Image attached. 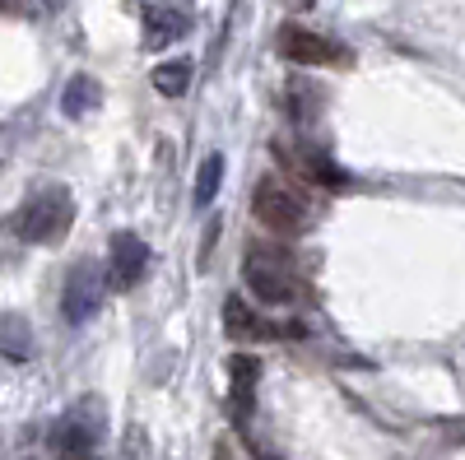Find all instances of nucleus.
<instances>
[{
  "instance_id": "f257e3e1",
  "label": "nucleus",
  "mask_w": 465,
  "mask_h": 460,
  "mask_svg": "<svg viewBox=\"0 0 465 460\" xmlns=\"http://www.w3.org/2000/svg\"><path fill=\"white\" fill-rule=\"evenodd\" d=\"M242 284L252 289L256 302L265 307H289L302 298V275L289 247H270V242H252L242 256Z\"/></svg>"
},
{
  "instance_id": "f03ea898",
  "label": "nucleus",
  "mask_w": 465,
  "mask_h": 460,
  "mask_svg": "<svg viewBox=\"0 0 465 460\" xmlns=\"http://www.w3.org/2000/svg\"><path fill=\"white\" fill-rule=\"evenodd\" d=\"M252 214L261 228H270L275 238H302L312 228V205H307L284 177H261L252 191Z\"/></svg>"
},
{
  "instance_id": "7ed1b4c3",
  "label": "nucleus",
  "mask_w": 465,
  "mask_h": 460,
  "mask_svg": "<svg viewBox=\"0 0 465 460\" xmlns=\"http://www.w3.org/2000/svg\"><path fill=\"white\" fill-rule=\"evenodd\" d=\"M70 223H74V201H70V191H43V196H33L19 219H15V233L24 242H37V247H52L70 233Z\"/></svg>"
},
{
  "instance_id": "20e7f679",
  "label": "nucleus",
  "mask_w": 465,
  "mask_h": 460,
  "mask_svg": "<svg viewBox=\"0 0 465 460\" xmlns=\"http://www.w3.org/2000/svg\"><path fill=\"white\" fill-rule=\"evenodd\" d=\"M275 52H280L289 65H331V70L354 65V56H349L335 37H326V33H317V28H302V24H284V28H280Z\"/></svg>"
},
{
  "instance_id": "39448f33",
  "label": "nucleus",
  "mask_w": 465,
  "mask_h": 460,
  "mask_svg": "<svg viewBox=\"0 0 465 460\" xmlns=\"http://www.w3.org/2000/svg\"><path fill=\"white\" fill-rule=\"evenodd\" d=\"M270 153H275V163L284 168V177H302L312 186H326V191H340L349 177L326 159V153L317 144H298V140H275L270 144Z\"/></svg>"
},
{
  "instance_id": "423d86ee",
  "label": "nucleus",
  "mask_w": 465,
  "mask_h": 460,
  "mask_svg": "<svg viewBox=\"0 0 465 460\" xmlns=\"http://www.w3.org/2000/svg\"><path fill=\"white\" fill-rule=\"evenodd\" d=\"M149 275V247L135 233H116L112 238V260H107V284L116 293H131Z\"/></svg>"
},
{
  "instance_id": "0eeeda50",
  "label": "nucleus",
  "mask_w": 465,
  "mask_h": 460,
  "mask_svg": "<svg viewBox=\"0 0 465 460\" xmlns=\"http://www.w3.org/2000/svg\"><path fill=\"white\" fill-rule=\"evenodd\" d=\"M98 289H103V279H98L94 265H74V270L65 275L61 312H65V321H70V326H84V321L98 312Z\"/></svg>"
},
{
  "instance_id": "6e6552de",
  "label": "nucleus",
  "mask_w": 465,
  "mask_h": 460,
  "mask_svg": "<svg viewBox=\"0 0 465 460\" xmlns=\"http://www.w3.org/2000/svg\"><path fill=\"white\" fill-rule=\"evenodd\" d=\"M98 451V433L84 418V409H70L61 424L52 428V455L56 460H94Z\"/></svg>"
},
{
  "instance_id": "1a4fd4ad",
  "label": "nucleus",
  "mask_w": 465,
  "mask_h": 460,
  "mask_svg": "<svg viewBox=\"0 0 465 460\" xmlns=\"http://www.w3.org/2000/svg\"><path fill=\"white\" fill-rule=\"evenodd\" d=\"M191 33V19L186 10H173V5H153L144 15V47L149 52H163L168 43H182V37Z\"/></svg>"
},
{
  "instance_id": "9d476101",
  "label": "nucleus",
  "mask_w": 465,
  "mask_h": 460,
  "mask_svg": "<svg viewBox=\"0 0 465 460\" xmlns=\"http://www.w3.org/2000/svg\"><path fill=\"white\" fill-rule=\"evenodd\" d=\"M223 330H228V339H238V344H247V339H280V330H270V321H261L238 293L223 302Z\"/></svg>"
},
{
  "instance_id": "9b49d317",
  "label": "nucleus",
  "mask_w": 465,
  "mask_h": 460,
  "mask_svg": "<svg viewBox=\"0 0 465 460\" xmlns=\"http://www.w3.org/2000/svg\"><path fill=\"white\" fill-rule=\"evenodd\" d=\"M228 377H232V409H238L242 418L252 414L256 405V381H261V363L252 354H238V358H228Z\"/></svg>"
},
{
  "instance_id": "f8f14e48",
  "label": "nucleus",
  "mask_w": 465,
  "mask_h": 460,
  "mask_svg": "<svg viewBox=\"0 0 465 460\" xmlns=\"http://www.w3.org/2000/svg\"><path fill=\"white\" fill-rule=\"evenodd\" d=\"M191 74H196V61L186 56H173L163 65H153V89H159L163 98H182L191 89Z\"/></svg>"
},
{
  "instance_id": "ddd939ff",
  "label": "nucleus",
  "mask_w": 465,
  "mask_h": 460,
  "mask_svg": "<svg viewBox=\"0 0 465 460\" xmlns=\"http://www.w3.org/2000/svg\"><path fill=\"white\" fill-rule=\"evenodd\" d=\"M98 80H94V74H74V80L65 84V93H61V112H65V117H84V112L98 103Z\"/></svg>"
},
{
  "instance_id": "4468645a",
  "label": "nucleus",
  "mask_w": 465,
  "mask_h": 460,
  "mask_svg": "<svg viewBox=\"0 0 465 460\" xmlns=\"http://www.w3.org/2000/svg\"><path fill=\"white\" fill-rule=\"evenodd\" d=\"M219 177H223V153H210V159L201 163V177H196V196H191L201 210L219 196Z\"/></svg>"
},
{
  "instance_id": "2eb2a0df",
  "label": "nucleus",
  "mask_w": 465,
  "mask_h": 460,
  "mask_svg": "<svg viewBox=\"0 0 465 460\" xmlns=\"http://www.w3.org/2000/svg\"><path fill=\"white\" fill-rule=\"evenodd\" d=\"M293 5H298V10H307V5H317V0H293Z\"/></svg>"
}]
</instances>
